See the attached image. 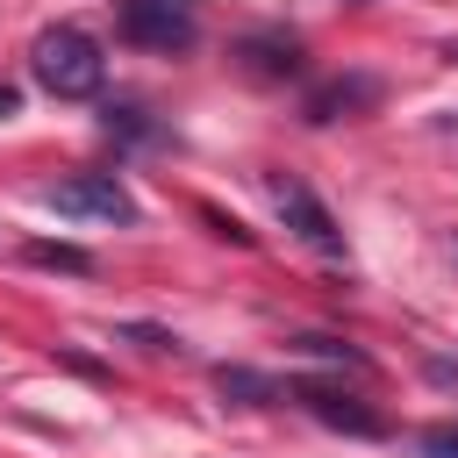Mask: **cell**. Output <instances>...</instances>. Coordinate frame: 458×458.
<instances>
[{"mask_svg": "<svg viewBox=\"0 0 458 458\" xmlns=\"http://www.w3.org/2000/svg\"><path fill=\"white\" fill-rule=\"evenodd\" d=\"M279 401H301L315 422H329V429H344V437H386V422L358 401V394H344V386H322V379H293V386H279Z\"/></svg>", "mask_w": 458, "mask_h": 458, "instance_id": "obj_5", "label": "cell"}, {"mask_svg": "<svg viewBox=\"0 0 458 458\" xmlns=\"http://www.w3.org/2000/svg\"><path fill=\"white\" fill-rule=\"evenodd\" d=\"M236 57H243L258 79H301V72H308V57H301L293 36H250V43H236Z\"/></svg>", "mask_w": 458, "mask_h": 458, "instance_id": "obj_7", "label": "cell"}, {"mask_svg": "<svg viewBox=\"0 0 458 458\" xmlns=\"http://www.w3.org/2000/svg\"><path fill=\"white\" fill-rule=\"evenodd\" d=\"M422 458H458V422H437V429H422Z\"/></svg>", "mask_w": 458, "mask_h": 458, "instance_id": "obj_12", "label": "cell"}, {"mask_svg": "<svg viewBox=\"0 0 458 458\" xmlns=\"http://www.w3.org/2000/svg\"><path fill=\"white\" fill-rule=\"evenodd\" d=\"M114 36L136 43V50H157V57H179L200 43V21L186 0H122L114 7Z\"/></svg>", "mask_w": 458, "mask_h": 458, "instance_id": "obj_2", "label": "cell"}, {"mask_svg": "<svg viewBox=\"0 0 458 458\" xmlns=\"http://www.w3.org/2000/svg\"><path fill=\"white\" fill-rule=\"evenodd\" d=\"M21 258H29V265H43V272H72V279H86V272H93V250H79V243H29Z\"/></svg>", "mask_w": 458, "mask_h": 458, "instance_id": "obj_8", "label": "cell"}, {"mask_svg": "<svg viewBox=\"0 0 458 458\" xmlns=\"http://www.w3.org/2000/svg\"><path fill=\"white\" fill-rule=\"evenodd\" d=\"M107 136H129V143H143V136H157V129L143 122V107H107Z\"/></svg>", "mask_w": 458, "mask_h": 458, "instance_id": "obj_11", "label": "cell"}, {"mask_svg": "<svg viewBox=\"0 0 458 458\" xmlns=\"http://www.w3.org/2000/svg\"><path fill=\"white\" fill-rule=\"evenodd\" d=\"M200 222H208L215 236H229V243H250V229H243V222H229L222 208H200Z\"/></svg>", "mask_w": 458, "mask_h": 458, "instance_id": "obj_13", "label": "cell"}, {"mask_svg": "<svg viewBox=\"0 0 458 458\" xmlns=\"http://www.w3.org/2000/svg\"><path fill=\"white\" fill-rule=\"evenodd\" d=\"M57 215H72V222H136V200H129V186L114 179V172H72V179H57L50 193H43Z\"/></svg>", "mask_w": 458, "mask_h": 458, "instance_id": "obj_3", "label": "cell"}, {"mask_svg": "<svg viewBox=\"0 0 458 458\" xmlns=\"http://www.w3.org/2000/svg\"><path fill=\"white\" fill-rule=\"evenodd\" d=\"M272 208H279V222L315 250V258H344V229H336V215L322 208V193L308 186V179H272Z\"/></svg>", "mask_w": 458, "mask_h": 458, "instance_id": "obj_4", "label": "cell"}, {"mask_svg": "<svg viewBox=\"0 0 458 458\" xmlns=\"http://www.w3.org/2000/svg\"><path fill=\"white\" fill-rule=\"evenodd\" d=\"M372 100H379V79H372V72H344V79H329V86H315L301 114H308V122L322 129V122H344V114H365Z\"/></svg>", "mask_w": 458, "mask_h": 458, "instance_id": "obj_6", "label": "cell"}, {"mask_svg": "<svg viewBox=\"0 0 458 458\" xmlns=\"http://www.w3.org/2000/svg\"><path fill=\"white\" fill-rule=\"evenodd\" d=\"M293 351H308V358H329V365H365V351H358V344H344V336H322V329L293 336Z\"/></svg>", "mask_w": 458, "mask_h": 458, "instance_id": "obj_10", "label": "cell"}, {"mask_svg": "<svg viewBox=\"0 0 458 458\" xmlns=\"http://www.w3.org/2000/svg\"><path fill=\"white\" fill-rule=\"evenodd\" d=\"M29 72H36V86H43L50 100H93V93L107 86V57H100V43H93L86 29H72V21H57V29L36 36Z\"/></svg>", "mask_w": 458, "mask_h": 458, "instance_id": "obj_1", "label": "cell"}, {"mask_svg": "<svg viewBox=\"0 0 458 458\" xmlns=\"http://www.w3.org/2000/svg\"><path fill=\"white\" fill-rule=\"evenodd\" d=\"M444 57H451V64H458V43H444Z\"/></svg>", "mask_w": 458, "mask_h": 458, "instance_id": "obj_15", "label": "cell"}, {"mask_svg": "<svg viewBox=\"0 0 458 458\" xmlns=\"http://www.w3.org/2000/svg\"><path fill=\"white\" fill-rule=\"evenodd\" d=\"M215 386H222L229 401H279V386H272L265 372H250V365H222V372H215Z\"/></svg>", "mask_w": 458, "mask_h": 458, "instance_id": "obj_9", "label": "cell"}, {"mask_svg": "<svg viewBox=\"0 0 458 458\" xmlns=\"http://www.w3.org/2000/svg\"><path fill=\"white\" fill-rule=\"evenodd\" d=\"M14 107H21V93H14L7 79H0V114H14Z\"/></svg>", "mask_w": 458, "mask_h": 458, "instance_id": "obj_14", "label": "cell"}]
</instances>
